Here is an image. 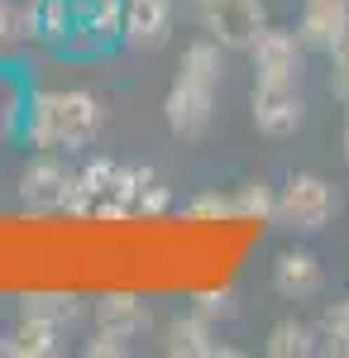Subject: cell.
<instances>
[{"label":"cell","instance_id":"obj_14","mask_svg":"<svg viewBox=\"0 0 349 358\" xmlns=\"http://www.w3.org/2000/svg\"><path fill=\"white\" fill-rule=\"evenodd\" d=\"M163 354H172V358H177V354H182V358H211V354H220L211 320H206L201 310L172 315V320L163 325Z\"/></svg>","mask_w":349,"mask_h":358},{"label":"cell","instance_id":"obj_6","mask_svg":"<svg viewBox=\"0 0 349 358\" xmlns=\"http://www.w3.org/2000/svg\"><path fill=\"white\" fill-rule=\"evenodd\" d=\"M72 182H77V172L62 163V153H34L25 163V172H20V206L34 210V215L67 210Z\"/></svg>","mask_w":349,"mask_h":358},{"label":"cell","instance_id":"obj_22","mask_svg":"<svg viewBox=\"0 0 349 358\" xmlns=\"http://www.w3.org/2000/svg\"><path fill=\"white\" fill-rule=\"evenodd\" d=\"M325 57H330V91L349 106V34H340V43Z\"/></svg>","mask_w":349,"mask_h":358},{"label":"cell","instance_id":"obj_5","mask_svg":"<svg viewBox=\"0 0 349 358\" xmlns=\"http://www.w3.org/2000/svg\"><path fill=\"white\" fill-rule=\"evenodd\" d=\"M115 48H125V0H72V34L62 53L106 57Z\"/></svg>","mask_w":349,"mask_h":358},{"label":"cell","instance_id":"obj_15","mask_svg":"<svg viewBox=\"0 0 349 358\" xmlns=\"http://www.w3.org/2000/svg\"><path fill=\"white\" fill-rule=\"evenodd\" d=\"M62 334L53 320H43V315H25L20 310V320L5 330V354L15 358H53L57 349H62Z\"/></svg>","mask_w":349,"mask_h":358},{"label":"cell","instance_id":"obj_1","mask_svg":"<svg viewBox=\"0 0 349 358\" xmlns=\"http://www.w3.org/2000/svg\"><path fill=\"white\" fill-rule=\"evenodd\" d=\"M106 129V106L91 91H34L25 115V138L34 153H72V148H91Z\"/></svg>","mask_w":349,"mask_h":358},{"label":"cell","instance_id":"obj_2","mask_svg":"<svg viewBox=\"0 0 349 358\" xmlns=\"http://www.w3.org/2000/svg\"><path fill=\"white\" fill-rule=\"evenodd\" d=\"M225 82V48L215 38H196L177 57V77L167 86L163 120L177 138H201L215 120V96Z\"/></svg>","mask_w":349,"mask_h":358},{"label":"cell","instance_id":"obj_21","mask_svg":"<svg viewBox=\"0 0 349 358\" xmlns=\"http://www.w3.org/2000/svg\"><path fill=\"white\" fill-rule=\"evenodd\" d=\"M182 215H187V220H235V196L201 192V196H191L187 206H182Z\"/></svg>","mask_w":349,"mask_h":358},{"label":"cell","instance_id":"obj_16","mask_svg":"<svg viewBox=\"0 0 349 358\" xmlns=\"http://www.w3.org/2000/svg\"><path fill=\"white\" fill-rule=\"evenodd\" d=\"M67 34H72V0H34L25 10V38L29 43H43V48L62 53Z\"/></svg>","mask_w":349,"mask_h":358},{"label":"cell","instance_id":"obj_24","mask_svg":"<svg viewBox=\"0 0 349 358\" xmlns=\"http://www.w3.org/2000/svg\"><path fill=\"white\" fill-rule=\"evenodd\" d=\"M15 43H25V10H15V5L0 0V53L15 48Z\"/></svg>","mask_w":349,"mask_h":358},{"label":"cell","instance_id":"obj_7","mask_svg":"<svg viewBox=\"0 0 349 358\" xmlns=\"http://www.w3.org/2000/svg\"><path fill=\"white\" fill-rule=\"evenodd\" d=\"M249 115H254V129H259V134H268V138L296 134V129H301V120H306L301 86H287V82H254Z\"/></svg>","mask_w":349,"mask_h":358},{"label":"cell","instance_id":"obj_12","mask_svg":"<svg viewBox=\"0 0 349 358\" xmlns=\"http://www.w3.org/2000/svg\"><path fill=\"white\" fill-rule=\"evenodd\" d=\"M273 287H278V296H287V301H311L325 287L321 258H316L311 248H282V253L273 258Z\"/></svg>","mask_w":349,"mask_h":358},{"label":"cell","instance_id":"obj_23","mask_svg":"<svg viewBox=\"0 0 349 358\" xmlns=\"http://www.w3.org/2000/svg\"><path fill=\"white\" fill-rule=\"evenodd\" d=\"M130 349H135L130 339H120V334H106V330H96L91 339H86V344H81V354H86V358H101V354H106V358H125Z\"/></svg>","mask_w":349,"mask_h":358},{"label":"cell","instance_id":"obj_25","mask_svg":"<svg viewBox=\"0 0 349 358\" xmlns=\"http://www.w3.org/2000/svg\"><path fill=\"white\" fill-rule=\"evenodd\" d=\"M191 310H201V315H206V320H215V315H230V310H235V306H230V292H201V296H196V306H191Z\"/></svg>","mask_w":349,"mask_h":358},{"label":"cell","instance_id":"obj_8","mask_svg":"<svg viewBox=\"0 0 349 358\" xmlns=\"http://www.w3.org/2000/svg\"><path fill=\"white\" fill-rule=\"evenodd\" d=\"M254 82H287L301 86V62H306V43L296 38V29H264L254 38Z\"/></svg>","mask_w":349,"mask_h":358},{"label":"cell","instance_id":"obj_11","mask_svg":"<svg viewBox=\"0 0 349 358\" xmlns=\"http://www.w3.org/2000/svg\"><path fill=\"white\" fill-rule=\"evenodd\" d=\"M177 20V0H125V48H163Z\"/></svg>","mask_w":349,"mask_h":358},{"label":"cell","instance_id":"obj_10","mask_svg":"<svg viewBox=\"0 0 349 358\" xmlns=\"http://www.w3.org/2000/svg\"><path fill=\"white\" fill-rule=\"evenodd\" d=\"M340 34H349V0H301L296 38L306 43V53H330Z\"/></svg>","mask_w":349,"mask_h":358},{"label":"cell","instance_id":"obj_27","mask_svg":"<svg viewBox=\"0 0 349 358\" xmlns=\"http://www.w3.org/2000/svg\"><path fill=\"white\" fill-rule=\"evenodd\" d=\"M0 354H5V325H0Z\"/></svg>","mask_w":349,"mask_h":358},{"label":"cell","instance_id":"obj_13","mask_svg":"<svg viewBox=\"0 0 349 358\" xmlns=\"http://www.w3.org/2000/svg\"><path fill=\"white\" fill-rule=\"evenodd\" d=\"M29 101H34L29 72H25V67H15V62H0V148H10V143L25 138Z\"/></svg>","mask_w":349,"mask_h":358},{"label":"cell","instance_id":"obj_3","mask_svg":"<svg viewBox=\"0 0 349 358\" xmlns=\"http://www.w3.org/2000/svg\"><path fill=\"white\" fill-rule=\"evenodd\" d=\"M335 215H340V192L325 177H316V172H292L278 187V215H273V224H282L287 234H321Z\"/></svg>","mask_w":349,"mask_h":358},{"label":"cell","instance_id":"obj_17","mask_svg":"<svg viewBox=\"0 0 349 358\" xmlns=\"http://www.w3.org/2000/svg\"><path fill=\"white\" fill-rule=\"evenodd\" d=\"M321 349V334L311 320H296V315H282V320H273L268 339H264V354L268 358H306Z\"/></svg>","mask_w":349,"mask_h":358},{"label":"cell","instance_id":"obj_9","mask_svg":"<svg viewBox=\"0 0 349 358\" xmlns=\"http://www.w3.org/2000/svg\"><path fill=\"white\" fill-rule=\"evenodd\" d=\"M91 325H96V330H106V334H120V339H130V344H135L139 334H149L153 310H149V301L135 296V292H106V296H96V301H91Z\"/></svg>","mask_w":349,"mask_h":358},{"label":"cell","instance_id":"obj_19","mask_svg":"<svg viewBox=\"0 0 349 358\" xmlns=\"http://www.w3.org/2000/svg\"><path fill=\"white\" fill-rule=\"evenodd\" d=\"M235 220H273L278 215V192H273L268 182H244V187H235Z\"/></svg>","mask_w":349,"mask_h":358},{"label":"cell","instance_id":"obj_4","mask_svg":"<svg viewBox=\"0 0 349 358\" xmlns=\"http://www.w3.org/2000/svg\"><path fill=\"white\" fill-rule=\"evenodd\" d=\"M196 24L206 38H215L225 53H249L254 38L268 29L264 0H191Z\"/></svg>","mask_w":349,"mask_h":358},{"label":"cell","instance_id":"obj_20","mask_svg":"<svg viewBox=\"0 0 349 358\" xmlns=\"http://www.w3.org/2000/svg\"><path fill=\"white\" fill-rule=\"evenodd\" d=\"M316 334H321V349L349 358V296H345V301H335V306H325Z\"/></svg>","mask_w":349,"mask_h":358},{"label":"cell","instance_id":"obj_26","mask_svg":"<svg viewBox=\"0 0 349 358\" xmlns=\"http://www.w3.org/2000/svg\"><path fill=\"white\" fill-rule=\"evenodd\" d=\"M340 148H345V163H349V115H345V129H340Z\"/></svg>","mask_w":349,"mask_h":358},{"label":"cell","instance_id":"obj_18","mask_svg":"<svg viewBox=\"0 0 349 358\" xmlns=\"http://www.w3.org/2000/svg\"><path fill=\"white\" fill-rule=\"evenodd\" d=\"M20 310L53 320L57 330H77L81 320H86V301H81L77 292H29V296H20Z\"/></svg>","mask_w":349,"mask_h":358}]
</instances>
